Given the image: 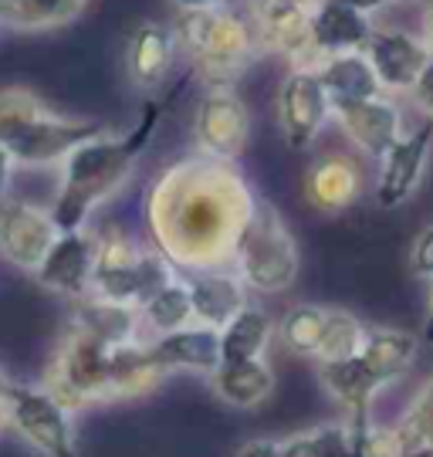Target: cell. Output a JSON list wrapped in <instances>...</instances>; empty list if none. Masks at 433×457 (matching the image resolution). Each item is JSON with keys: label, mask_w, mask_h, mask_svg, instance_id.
I'll return each mask as SVG.
<instances>
[{"label": "cell", "mask_w": 433, "mask_h": 457, "mask_svg": "<svg viewBox=\"0 0 433 457\" xmlns=\"http://www.w3.org/2000/svg\"><path fill=\"white\" fill-rule=\"evenodd\" d=\"M257 196L234 163L187 156L153 180L143 204L149 245L179 275L230 268Z\"/></svg>", "instance_id": "6da1fadb"}, {"label": "cell", "mask_w": 433, "mask_h": 457, "mask_svg": "<svg viewBox=\"0 0 433 457\" xmlns=\"http://www.w3.org/2000/svg\"><path fill=\"white\" fill-rule=\"evenodd\" d=\"M193 68L179 75V82L160 98H149L143 112L136 119V126L122 136H109L102 132L98 139H88L62 163V183H58V196L51 204V217L58 230H81L88 224V217L98 204H105L109 196L132 177L136 163L143 160L153 136L160 129L166 109L183 96V88L190 85Z\"/></svg>", "instance_id": "7a4b0ae2"}, {"label": "cell", "mask_w": 433, "mask_h": 457, "mask_svg": "<svg viewBox=\"0 0 433 457\" xmlns=\"http://www.w3.org/2000/svg\"><path fill=\"white\" fill-rule=\"evenodd\" d=\"M177 45L193 62V75L207 88H234L244 68L257 62L261 41L247 0L227 7H187L173 17Z\"/></svg>", "instance_id": "3957f363"}, {"label": "cell", "mask_w": 433, "mask_h": 457, "mask_svg": "<svg viewBox=\"0 0 433 457\" xmlns=\"http://www.w3.org/2000/svg\"><path fill=\"white\" fill-rule=\"evenodd\" d=\"M102 132V122L54 115L28 88H0V146L11 149L17 166H62Z\"/></svg>", "instance_id": "277c9868"}, {"label": "cell", "mask_w": 433, "mask_h": 457, "mask_svg": "<svg viewBox=\"0 0 433 457\" xmlns=\"http://www.w3.org/2000/svg\"><path fill=\"white\" fill-rule=\"evenodd\" d=\"M177 275L179 271L156 247H139L119 228H105L98 234L96 275H92V295L98 298L143 309Z\"/></svg>", "instance_id": "5b68a950"}, {"label": "cell", "mask_w": 433, "mask_h": 457, "mask_svg": "<svg viewBox=\"0 0 433 457\" xmlns=\"http://www.w3.org/2000/svg\"><path fill=\"white\" fill-rule=\"evenodd\" d=\"M298 245L291 237L288 224L281 220V213L274 204L257 196L254 217L247 220L237 251H234V271L251 292L278 295L295 285L298 278Z\"/></svg>", "instance_id": "8992f818"}, {"label": "cell", "mask_w": 433, "mask_h": 457, "mask_svg": "<svg viewBox=\"0 0 433 457\" xmlns=\"http://www.w3.org/2000/svg\"><path fill=\"white\" fill-rule=\"evenodd\" d=\"M109 356H112V345L88 336L85 328L68 326L45 370L41 386L71 413L102 403L109 400Z\"/></svg>", "instance_id": "52a82bcc"}, {"label": "cell", "mask_w": 433, "mask_h": 457, "mask_svg": "<svg viewBox=\"0 0 433 457\" xmlns=\"http://www.w3.org/2000/svg\"><path fill=\"white\" fill-rule=\"evenodd\" d=\"M11 427L34 451L48 457H79L71 434V410H64L45 386L14 383L7 393Z\"/></svg>", "instance_id": "ba28073f"}, {"label": "cell", "mask_w": 433, "mask_h": 457, "mask_svg": "<svg viewBox=\"0 0 433 457\" xmlns=\"http://www.w3.org/2000/svg\"><path fill=\"white\" fill-rule=\"evenodd\" d=\"M251 136V112L234 88H207L193 115L196 153L221 163H237Z\"/></svg>", "instance_id": "9c48e42d"}, {"label": "cell", "mask_w": 433, "mask_h": 457, "mask_svg": "<svg viewBox=\"0 0 433 457\" xmlns=\"http://www.w3.org/2000/svg\"><path fill=\"white\" fill-rule=\"evenodd\" d=\"M332 119V98L321 85L315 68H291L278 88V126L295 153L312 149Z\"/></svg>", "instance_id": "30bf717a"}, {"label": "cell", "mask_w": 433, "mask_h": 457, "mask_svg": "<svg viewBox=\"0 0 433 457\" xmlns=\"http://www.w3.org/2000/svg\"><path fill=\"white\" fill-rule=\"evenodd\" d=\"M254 17L261 54H281L291 68H319L321 58L312 41V11L288 0H247Z\"/></svg>", "instance_id": "8fae6325"}, {"label": "cell", "mask_w": 433, "mask_h": 457, "mask_svg": "<svg viewBox=\"0 0 433 457\" xmlns=\"http://www.w3.org/2000/svg\"><path fill=\"white\" fill-rule=\"evenodd\" d=\"M58 224L51 211L28 204V200H4L0 204V258L21 271H37L48 258L51 245L58 241Z\"/></svg>", "instance_id": "7c38bea8"}, {"label": "cell", "mask_w": 433, "mask_h": 457, "mask_svg": "<svg viewBox=\"0 0 433 457\" xmlns=\"http://www.w3.org/2000/svg\"><path fill=\"white\" fill-rule=\"evenodd\" d=\"M98 234L88 228L62 230L58 241L51 245L48 258L34 271L37 285L54 295H64L68 302L92 295V275H96Z\"/></svg>", "instance_id": "4fadbf2b"}, {"label": "cell", "mask_w": 433, "mask_h": 457, "mask_svg": "<svg viewBox=\"0 0 433 457\" xmlns=\"http://www.w3.org/2000/svg\"><path fill=\"white\" fill-rule=\"evenodd\" d=\"M433 149V115H423L413 132H403V139L379 160V180H376V204L379 207H400L417 194L423 170Z\"/></svg>", "instance_id": "5bb4252c"}, {"label": "cell", "mask_w": 433, "mask_h": 457, "mask_svg": "<svg viewBox=\"0 0 433 457\" xmlns=\"http://www.w3.org/2000/svg\"><path fill=\"white\" fill-rule=\"evenodd\" d=\"M332 119L338 122V129L346 132V139H349L359 153L372 156L376 163L403 139L400 105L389 96L336 105V109H332Z\"/></svg>", "instance_id": "9a60e30c"}, {"label": "cell", "mask_w": 433, "mask_h": 457, "mask_svg": "<svg viewBox=\"0 0 433 457\" xmlns=\"http://www.w3.org/2000/svg\"><path fill=\"white\" fill-rule=\"evenodd\" d=\"M362 54L370 58L372 71L379 75L386 96L413 92L423 68L430 62V48L423 45V37L406 31H389V28H376Z\"/></svg>", "instance_id": "2e32d148"}, {"label": "cell", "mask_w": 433, "mask_h": 457, "mask_svg": "<svg viewBox=\"0 0 433 457\" xmlns=\"http://www.w3.org/2000/svg\"><path fill=\"white\" fill-rule=\"evenodd\" d=\"M319 379L325 393L336 400L338 407L346 410V424H370V407L376 400V393H383L389 383L372 370L362 356L342 362H319Z\"/></svg>", "instance_id": "e0dca14e"}, {"label": "cell", "mask_w": 433, "mask_h": 457, "mask_svg": "<svg viewBox=\"0 0 433 457\" xmlns=\"http://www.w3.org/2000/svg\"><path fill=\"white\" fill-rule=\"evenodd\" d=\"M153 360L160 362V370L166 376L170 373H200L210 376L224 356H221V328L210 326H187L177 328V332H166V336H156L153 343Z\"/></svg>", "instance_id": "ac0fdd59"}, {"label": "cell", "mask_w": 433, "mask_h": 457, "mask_svg": "<svg viewBox=\"0 0 433 457\" xmlns=\"http://www.w3.org/2000/svg\"><path fill=\"white\" fill-rule=\"evenodd\" d=\"M187 288L193 298V319L196 326L224 328L247 302V285L241 281V275L234 268H213V271H190Z\"/></svg>", "instance_id": "d6986e66"}, {"label": "cell", "mask_w": 433, "mask_h": 457, "mask_svg": "<svg viewBox=\"0 0 433 457\" xmlns=\"http://www.w3.org/2000/svg\"><path fill=\"white\" fill-rule=\"evenodd\" d=\"M370 14L355 11L342 0H321L312 11V41L319 58H336V54H353V51H366L372 37Z\"/></svg>", "instance_id": "ffe728a7"}, {"label": "cell", "mask_w": 433, "mask_h": 457, "mask_svg": "<svg viewBox=\"0 0 433 457\" xmlns=\"http://www.w3.org/2000/svg\"><path fill=\"white\" fill-rule=\"evenodd\" d=\"M362 194V170L342 153H329L305 173V200L321 213L349 211Z\"/></svg>", "instance_id": "44dd1931"}, {"label": "cell", "mask_w": 433, "mask_h": 457, "mask_svg": "<svg viewBox=\"0 0 433 457\" xmlns=\"http://www.w3.org/2000/svg\"><path fill=\"white\" fill-rule=\"evenodd\" d=\"M177 34L166 24H156V21H143L132 37H129V51H126V65L132 82L143 85V88H156L162 85V79L173 71V62H177Z\"/></svg>", "instance_id": "7402d4cb"}, {"label": "cell", "mask_w": 433, "mask_h": 457, "mask_svg": "<svg viewBox=\"0 0 433 457\" xmlns=\"http://www.w3.org/2000/svg\"><path fill=\"white\" fill-rule=\"evenodd\" d=\"M71 326L85 328L88 336H96V339L115 349V345L139 339L143 315L136 305H119V302L98 298V295H85V298L71 302Z\"/></svg>", "instance_id": "603a6c76"}, {"label": "cell", "mask_w": 433, "mask_h": 457, "mask_svg": "<svg viewBox=\"0 0 433 457\" xmlns=\"http://www.w3.org/2000/svg\"><path fill=\"white\" fill-rule=\"evenodd\" d=\"M207 379L217 400L234 410H254L274 393V373L264 360L221 362Z\"/></svg>", "instance_id": "cb8c5ba5"}, {"label": "cell", "mask_w": 433, "mask_h": 457, "mask_svg": "<svg viewBox=\"0 0 433 457\" xmlns=\"http://www.w3.org/2000/svg\"><path fill=\"white\" fill-rule=\"evenodd\" d=\"M160 362L153 360L149 343L115 345L109 356V400H139L162 383Z\"/></svg>", "instance_id": "d4e9b609"}, {"label": "cell", "mask_w": 433, "mask_h": 457, "mask_svg": "<svg viewBox=\"0 0 433 457\" xmlns=\"http://www.w3.org/2000/svg\"><path fill=\"white\" fill-rule=\"evenodd\" d=\"M315 71H319L321 85H325V92L332 98V109L346 105V102H362V98L386 96L383 85H379V75L372 71L370 58L362 51L325 58Z\"/></svg>", "instance_id": "484cf974"}, {"label": "cell", "mask_w": 433, "mask_h": 457, "mask_svg": "<svg viewBox=\"0 0 433 457\" xmlns=\"http://www.w3.org/2000/svg\"><path fill=\"white\" fill-rule=\"evenodd\" d=\"M274 339L271 315L257 305H244L224 328H221V356L224 362L264 360L268 345Z\"/></svg>", "instance_id": "4316f807"}, {"label": "cell", "mask_w": 433, "mask_h": 457, "mask_svg": "<svg viewBox=\"0 0 433 457\" xmlns=\"http://www.w3.org/2000/svg\"><path fill=\"white\" fill-rule=\"evenodd\" d=\"M420 353V339L413 332L403 328H370L366 332V345H362V360L370 362L376 373L383 376L386 383L400 379Z\"/></svg>", "instance_id": "83f0119b"}, {"label": "cell", "mask_w": 433, "mask_h": 457, "mask_svg": "<svg viewBox=\"0 0 433 457\" xmlns=\"http://www.w3.org/2000/svg\"><path fill=\"white\" fill-rule=\"evenodd\" d=\"M88 0H0V28L48 31L62 28L85 11Z\"/></svg>", "instance_id": "f1b7e54d"}, {"label": "cell", "mask_w": 433, "mask_h": 457, "mask_svg": "<svg viewBox=\"0 0 433 457\" xmlns=\"http://www.w3.org/2000/svg\"><path fill=\"white\" fill-rule=\"evenodd\" d=\"M143 326L153 328V336H166V332H177V328L193 326V298L187 288V278L177 275L170 285H162L160 292L146 302L143 309Z\"/></svg>", "instance_id": "f546056e"}, {"label": "cell", "mask_w": 433, "mask_h": 457, "mask_svg": "<svg viewBox=\"0 0 433 457\" xmlns=\"http://www.w3.org/2000/svg\"><path fill=\"white\" fill-rule=\"evenodd\" d=\"M366 332H370V328L362 326L353 312L329 309L325 332H321V343H319V349H315V362H342V360L359 356L362 345H366Z\"/></svg>", "instance_id": "4dcf8cb0"}, {"label": "cell", "mask_w": 433, "mask_h": 457, "mask_svg": "<svg viewBox=\"0 0 433 457\" xmlns=\"http://www.w3.org/2000/svg\"><path fill=\"white\" fill-rule=\"evenodd\" d=\"M393 427L403 457H433V376Z\"/></svg>", "instance_id": "1f68e13d"}, {"label": "cell", "mask_w": 433, "mask_h": 457, "mask_svg": "<svg viewBox=\"0 0 433 457\" xmlns=\"http://www.w3.org/2000/svg\"><path fill=\"white\" fill-rule=\"evenodd\" d=\"M325 319H329V309L321 305H291L285 312V322H281V339L288 345L295 356H312L315 360V349L321 343V332H325Z\"/></svg>", "instance_id": "d6a6232c"}, {"label": "cell", "mask_w": 433, "mask_h": 457, "mask_svg": "<svg viewBox=\"0 0 433 457\" xmlns=\"http://www.w3.org/2000/svg\"><path fill=\"white\" fill-rule=\"evenodd\" d=\"M281 457H353V430L349 424H325L308 434H295L281 441Z\"/></svg>", "instance_id": "836d02e7"}, {"label": "cell", "mask_w": 433, "mask_h": 457, "mask_svg": "<svg viewBox=\"0 0 433 457\" xmlns=\"http://www.w3.org/2000/svg\"><path fill=\"white\" fill-rule=\"evenodd\" d=\"M349 430H353V457H403L396 427L355 424Z\"/></svg>", "instance_id": "e575fe53"}, {"label": "cell", "mask_w": 433, "mask_h": 457, "mask_svg": "<svg viewBox=\"0 0 433 457\" xmlns=\"http://www.w3.org/2000/svg\"><path fill=\"white\" fill-rule=\"evenodd\" d=\"M410 271L423 281H433V224L420 230L413 247H410Z\"/></svg>", "instance_id": "d590c367"}, {"label": "cell", "mask_w": 433, "mask_h": 457, "mask_svg": "<svg viewBox=\"0 0 433 457\" xmlns=\"http://www.w3.org/2000/svg\"><path fill=\"white\" fill-rule=\"evenodd\" d=\"M410 96H413V102L423 109V115H433V54H430V62H427V68H423V75H420L417 88H413Z\"/></svg>", "instance_id": "8d00e7d4"}, {"label": "cell", "mask_w": 433, "mask_h": 457, "mask_svg": "<svg viewBox=\"0 0 433 457\" xmlns=\"http://www.w3.org/2000/svg\"><path fill=\"white\" fill-rule=\"evenodd\" d=\"M237 457H281V441H268V437L247 441L237 451Z\"/></svg>", "instance_id": "74e56055"}, {"label": "cell", "mask_w": 433, "mask_h": 457, "mask_svg": "<svg viewBox=\"0 0 433 457\" xmlns=\"http://www.w3.org/2000/svg\"><path fill=\"white\" fill-rule=\"evenodd\" d=\"M14 156H11V149L0 146V204L7 200V190H11V177H14Z\"/></svg>", "instance_id": "f35d334b"}, {"label": "cell", "mask_w": 433, "mask_h": 457, "mask_svg": "<svg viewBox=\"0 0 433 457\" xmlns=\"http://www.w3.org/2000/svg\"><path fill=\"white\" fill-rule=\"evenodd\" d=\"M420 4H423V31H420V37H423V45L433 54V0H420Z\"/></svg>", "instance_id": "ab89813d"}, {"label": "cell", "mask_w": 433, "mask_h": 457, "mask_svg": "<svg viewBox=\"0 0 433 457\" xmlns=\"http://www.w3.org/2000/svg\"><path fill=\"white\" fill-rule=\"evenodd\" d=\"M227 4H241V0H177V11H187V7H227Z\"/></svg>", "instance_id": "60d3db41"}, {"label": "cell", "mask_w": 433, "mask_h": 457, "mask_svg": "<svg viewBox=\"0 0 433 457\" xmlns=\"http://www.w3.org/2000/svg\"><path fill=\"white\" fill-rule=\"evenodd\" d=\"M342 4H349L355 11H362V14H372V11H379L386 4H393V0H342Z\"/></svg>", "instance_id": "b9f144b4"}, {"label": "cell", "mask_w": 433, "mask_h": 457, "mask_svg": "<svg viewBox=\"0 0 433 457\" xmlns=\"http://www.w3.org/2000/svg\"><path fill=\"white\" fill-rule=\"evenodd\" d=\"M423 345H433V288H430V302H427V319H423V336H420Z\"/></svg>", "instance_id": "7bdbcfd3"}, {"label": "cell", "mask_w": 433, "mask_h": 457, "mask_svg": "<svg viewBox=\"0 0 433 457\" xmlns=\"http://www.w3.org/2000/svg\"><path fill=\"white\" fill-rule=\"evenodd\" d=\"M11 386H14V379L4 373V366H0V400L7 403V393H11Z\"/></svg>", "instance_id": "ee69618b"}, {"label": "cell", "mask_w": 433, "mask_h": 457, "mask_svg": "<svg viewBox=\"0 0 433 457\" xmlns=\"http://www.w3.org/2000/svg\"><path fill=\"white\" fill-rule=\"evenodd\" d=\"M4 430H11V407L0 400V434H4Z\"/></svg>", "instance_id": "f6af8a7d"}, {"label": "cell", "mask_w": 433, "mask_h": 457, "mask_svg": "<svg viewBox=\"0 0 433 457\" xmlns=\"http://www.w3.org/2000/svg\"><path fill=\"white\" fill-rule=\"evenodd\" d=\"M288 4H302V7H308V11H315L321 0H288Z\"/></svg>", "instance_id": "bcb514c9"}]
</instances>
